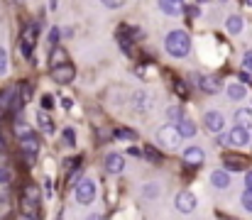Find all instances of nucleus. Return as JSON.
Here are the masks:
<instances>
[{"instance_id":"58836bf2","label":"nucleus","mask_w":252,"mask_h":220,"mask_svg":"<svg viewBox=\"0 0 252 220\" xmlns=\"http://www.w3.org/2000/svg\"><path fill=\"white\" fill-rule=\"evenodd\" d=\"M5 71H7V52L0 47V76H2Z\"/></svg>"},{"instance_id":"5701e85b","label":"nucleus","mask_w":252,"mask_h":220,"mask_svg":"<svg viewBox=\"0 0 252 220\" xmlns=\"http://www.w3.org/2000/svg\"><path fill=\"white\" fill-rule=\"evenodd\" d=\"M12 130H15V135H17L20 140H22V137H30V135H34V132H32V127H30L25 120H15Z\"/></svg>"},{"instance_id":"9d476101","label":"nucleus","mask_w":252,"mask_h":220,"mask_svg":"<svg viewBox=\"0 0 252 220\" xmlns=\"http://www.w3.org/2000/svg\"><path fill=\"white\" fill-rule=\"evenodd\" d=\"M20 147H22V152H25L27 164H34V157H37V152H39V140H37V135L22 137V140H20Z\"/></svg>"},{"instance_id":"79ce46f5","label":"nucleus","mask_w":252,"mask_h":220,"mask_svg":"<svg viewBox=\"0 0 252 220\" xmlns=\"http://www.w3.org/2000/svg\"><path fill=\"white\" fill-rule=\"evenodd\" d=\"M238 81H240V83H245V86H248V83H252V78H250V71H245V69H243V71L238 73Z\"/></svg>"},{"instance_id":"6e6552de","label":"nucleus","mask_w":252,"mask_h":220,"mask_svg":"<svg viewBox=\"0 0 252 220\" xmlns=\"http://www.w3.org/2000/svg\"><path fill=\"white\" fill-rule=\"evenodd\" d=\"M174 206L179 213H193L196 211V196L191 191H181L176 198H174Z\"/></svg>"},{"instance_id":"a878e982","label":"nucleus","mask_w":252,"mask_h":220,"mask_svg":"<svg viewBox=\"0 0 252 220\" xmlns=\"http://www.w3.org/2000/svg\"><path fill=\"white\" fill-rule=\"evenodd\" d=\"M39 127H42V132H47V135L54 132V123H52V118H49L47 113H42V110H39Z\"/></svg>"},{"instance_id":"dca6fc26","label":"nucleus","mask_w":252,"mask_h":220,"mask_svg":"<svg viewBox=\"0 0 252 220\" xmlns=\"http://www.w3.org/2000/svg\"><path fill=\"white\" fill-rule=\"evenodd\" d=\"M20 211H22V216H30V218H39V201L22 196V198H20Z\"/></svg>"},{"instance_id":"49530a36","label":"nucleus","mask_w":252,"mask_h":220,"mask_svg":"<svg viewBox=\"0 0 252 220\" xmlns=\"http://www.w3.org/2000/svg\"><path fill=\"white\" fill-rule=\"evenodd\" d=\"M130 154H135V157H142V152H140L137 147H130Z\"/></svg>"},{"instance_id":"f257e3e1","label":"nucleus","mask_w":252,"mask_h":220,"mask_svg":"<svg viewBox=\"0 0 252 220\" xmlns=\"http://www.w3.org/2000/svg\"><path fill=\"white\" fill-rule=\"evenodd\" d=\"M164 49H167L169 57H174V59L189 57V52H191V37H189V32L186 30H171L167 34V39H164Z\"/></svg>"},{"instance_id":"ea45409f","label":"nucleus","mask_w":252,"mask_h":220,"mask_svg":"<svg viewBox=\"0 0 252 220\" xmlns=\"http://www.w3.org/2000/svg\"><path fill=\"white\" fill-rule=\"evenodd\" d=\"M174 88H176V93H179L181 98H186V95H189V88H186V83H184V81H176V83H174Z\"/></svg>"},{"instance_id":"1a4fd4ad","label":"nucleus","mask_w":252,"mask_h":220,"mask_svg":"<svg viewBox=\"0 0 252 220\" xmlns=\"http://www.w3.org/2000/svg\"><path fill=\"white\" fill-rule=\"evenodd\" d=\"M52 78L57 81V83H71L74 78H76V69L66 62V64H59V66H54L52 69Z\"/></svg>"},{"instance_id":"a18cd8bd","label":"nucleus","mask_w":252,"mask_h":220,"mask_svg":"<svg viewBox=\"0 0 252 220\" xmlns=\"http://www.w3.org/2000/svg\"><path fill=\"white\" fill-rule=\"evenodd\" d=\"M62 34H64V37H71V34H74V30H71V27H64V30H62Z\"/></svg>"},{"instance_id":"6ab92c4d","label":"nucleus","mask_w":252,"mask_h":220,"mask_svg":"<svg viewBox=\"0 0 252 220\" xmlns=\"http://www.w3.org/2000/svg\"><path fill=\"white\" fill-rule=\"evenodd\" d=\"M223 164H225L228 171H243L245 169V159L243 157H233V154L223 157Z\"/></svg>"},{"instance_id":"393cba45","label":"nucleus","mask_w":252,"mask_h":220,"mask_svg":"<svg viewBox=\"0 0 252 220\" xmlns=\"http://www.w3.org/2000/svg\"><path fill=\"white\" fill-rule=\"evenodd\" d=\"M115 140L132 142V140H137V135H135V130H130V127H118V130H115Z\"/></svg>"},{"instance_id":"c756f323","label":"nucleus","mask_w":252,"mask_h":220,"mask_svg":"<svg viewBox=\"0 0 252 220\" xmlns=\"http://www.w3.org/2000/svg\"><path fill=\"white\" fill-rule=\"evenodd\" d=\"M167 118L169 120H181V118H184V110H181L179 105H169L167 108Z\"/></svg>"},{"instance_id":"39448f33","label":"nucleus","mask_w":252,"mask_h":220,"mask_svg":"<svg viewBox=\"0 0 252 220\" xmlns=\"http://www.w3.org/2000/svg\"><path fill=\"white\" fill-rule=\"evenodd\" d=\"M74 196H76V203H81V206L93 203V201H95V184H93L91 179H81V181H76Z\"/></svg>"},{"instance_id":"7c9ffc66","label":"nucleus","mask_w":252,"mask_h":220,"mask_svg":"<svg viewBox=\"0 0 252 220\" xmlns=\"http://www.w3.org/2000/svg\"><path fill=\"white\" fill-rule=\"evenodd\" d=\"M240 203H243V208H245L248 213H252V191L250 189H245V193L240 196Z\"/></svg>"},{"instance_id":"f8f14e48","label":"nucleus","mask_w":252,"mask_h":220,"mask_svg":"<svg viewBox=\"0 0 252 220\" xmlns=\"http://www.w3.org/2000/svg\"><path fill=\"white\" fill-rule=\"evenodd\" d=\"M203 159H206V152H203L201 147H186V149H184V161H186L189 166H201Z\"/></svg>"},{"instance_id":"a19ab883","label":"nucleus","mask_w":252,"mask_h":220,"mask_svg":"<svg viewBox=\"0 0 252 220\" xmlns=\"http://www.w3.org/2000/svg\"><path fill=\"white\" fill-rule=\"evenodd\" d=\"M10 181H12V174H10V169L0 166V184H10Z\"/></svg>"},{"instance_id":"f3484780","label":"nucleus","mask_w":252,"mask_h":220,"mask_svg":"<svg viewBox=\"0 0 252 220\" xmlns=\"http://www.w3.org/2000/svg\"><path fill=\"white\" fill-rule=\"evenodd\" d=\"M225 30H228V34H240V32L245 30V20H243L240 15H228Z\"/></svg>"},{"instance_id":"473e14b6","label":"nucleus","mask_w":252,"mask_h":220,"mask_svg":"<svg viewBox=\"0 0 252 220\" xmlns=\"http://www.w3.org/2000/svg\"><path fill=\"white\" fill-rule=\"evenodd\" d=\"M25 196H27V198H34V201H39V189H37L34 184H27V186H25Z\"/></svg>"},{"instance_id":"f704fd0d","label":"nucleus","mask_w":252,"mask_h":220,"mask_svg":"<svg viewBox=\"0 0 252 220\" xmlns=\"http://www.w3.org/2000/svg\"><path fill=\"white\" fill-rule=\"evenodd\" d=\"M30 95H32V86L30 83H20V98L22 100H30Z\"/></svg>"},{"instance_id":"bb28decb","label":"nucleus","mask_w":252,"mask_h":220,"mask_svg":"<svg viewBox=\"0 0 252 220\" xmlns=\"http://www.w3.org/2000/svg\"><path fill=\"white\" fill-rule=\"evenodd\" d=\"M142 154H145V157H147L152 164H159V161H162V154H159V152H157V149H155L152 145L145 147V149H142Z\"/></svg>"},{"instance_id":"cd10ccee","label":"nucleus","mask_w":252,"mask_h":220,"mask_svg":"<svg viewBox=\"0 0 252 220\" xmlns=\"http://www.w3.org/2000/svg\"><path fill=\"white\" fill-rule=\"evenodd\" d=\"M10 213H12V208H10V198H7V196H0V220L10 218Z\"/></svg>"},{"instance_id":"2f4dec72","label":"nucleus","mask_w":252,"mask_h":220,"mask_svg":"<svg viewBox=\"0 0 252 220\" xmlns=\"http://www.w3.org/2000/svg\"><path fill=\"white\" fill-rule=\"evenodd\" d=\"M62 135H64V145H66V147H74V145H76V132H74L71 127H66Z\"/></svg>"},{"instance_id":"e433bc0d","label":"nucleus","mask_w":252,"mask_h":220,"mask_svg":"<svg viewBox=\"0 0 252 220\" xmlns=\"http://www.w3.org/2000/svg\"><path fill=\"white\" fill-rule=\"evenodd\" d=\"M100 2H103V5L108 7V10H118V7H123V5H125L127 0H100Z\"/></svg>"},{"instance_id":"a211bd4d","label":"nucleus","mask_w":252,"mask_h":220,"mask_svg":"<svg viewBox=\"0 0 252 220\" xmlns=\"http://www.w3.org/2000/svg\"><path fill=\"white\" fill-rule=\"evenodd\" d=\"M235 125L240 127H252V108H238L235 110Z\"/></svg>"},{"instance_id":"7ed1b4c3","label":"nucleus","mask_w":252,"mask_h":220,"mask_svg":"<svg viewBox=\"0 0 252 220\" xmlns=\"http://www.w3.org/2000/svg\"><path fill=\"white\" fill-rule=\"evenodd\" d=\"M34 44H37V25H25L22 27V34H20V54L25 59H30Z\"/></svg>"},{"instance_id":"2eb2a0df","label":"nucleus","mask_w":252,"mask_h":220,"mask_svg":"<svg viewBox=\"0 0 252 220\" xmlns=\"http://www.w3.org/2000/svg\"><path fill=\"white\" fill-rule=\"evenodd\" d=\"M225 93H228V98L235 100V103H240L243 98H248V88H245V83H240V81L228 83V86H225Z\"/></svg>"},{"instance_id":"37998d69","label":"nucleus","mask_w":252,"mask_h":220,"mask_svg":"<svg viewBox=\"0 0 252 220\" xmlns=\"http://www.w3.org/2000/svg\"><path fill=\"white\" fill-rule=\"evenodd\" d=\"M186 15H189V17H196V15H201L198 5H191V7H186Z\"/></svg>"},{"instance_id":"c9c22d12","label":"nucleus","mask_w":252,"mask_h":220,"mask_svg":"<svg viewBox=\"0 0 252 220\" xmlns=\"http://www.w3.org/2000/svg\"><path fill=\"white\" fill-rule=\"evenodd\" d=\"M39 103H42V108H44V110H52V108H54V98H52L49 93H44V95L39 98Z\"/></svg>"},{"instance_id":"0eeeda50","label":"nucleus","mask_w":252,"mask_h":220,"mask_svg":"<svg viewBox=\"0 0 252 220\" xmlns=\"http://www.w3.org/2000/svg\"><path fill=\"white\" fill-rule=\"evenodd\" d=\"M203 125H206V130L220 135L223 127H225V115H223L220 110H208V113L203 115Z\"/></svg>"},{"instance_id":"412c9836","label":"nucleus","mask_w":252,"mask_h":220,"mask_svg":"<svg viewBox=\"0 0 252 220\" xmlns=\"http://www.w3.org/2000/svg\"><path fill=\"white\" fill-rule=\"evenodd\" d=\"M176 127H179V132H181V137H184V140L196 135V125H193V120H189V118H181Z\"/></svg>"},{"instance_id":"de8ad7c7","label":"nucleus","mask_w":252,"mask_h":220,"mask_svg":"<svg viewBox=\"0 0 252 220\" xmlns=\"http://www.w3.org/2000/svg\"><path fill=\"white\" fill-rule=\"evenodd\" d=\"M57 5H59V0H49V10H57Z\"/></svg>"},{"instance_id":"5fc2aeb1","label":"nucleus","mask_w":252,"mask_h":220,"mask_svg":"<svg viewBox=\"0 0 252 220\" xmlns=\"http://www.w3.org/2000/svg\"><path fill=\"white\" fill-rule=\"evenodd\" d=\"M250 135H252V127H250Z\"/></svg>"},{"instance_id":"9b49d317","label":"nucleus","mask_w":252,"mask_h":220,"mask_svg":"<svg viewBox=\"0 0 252 220\" xmlns=\"http://www.w3.org/2000/svg\"><path fill=\"white\" fill-rule=\"evenodd\" d=\"M157 5H159V10L164 15H171V17L186 12V2L184 0H157Z\"/></svg>"},{"instance_id":"4c0bfd02","label":"nucleus","mask_w":252,"mask_h":220,"mask_svg":"<svg viewBox=\"0 0 252 220\" xmlns=\"http://www.w3.org/2000/svg\"><path fill=\"white\" fill-rule=\"evenodd\" d=\"M243 69L252 73V49H248V52H245V57H243Z\"/></svg>"},{"instance_id":"3c124183","label":"nucleus","mask_w":252,"mask_h":220,"mask_svg":"<svg viewBox=\"0 0 252 220\" xmlns=\"http://www.w3.org/2000/svg\"><path fill=\"white\" fill-rule=\"evenodd\" d=\"M0 149H5V140H2V135H0Z\"/></svg>"},{"instance_id":"4468645a","label":"nucleus","mask_w":252,"mask_h":220,"mask_svg":"<svg viewBox=\"0 0 252 220\" xmlns=\"http://www.w3.org/2000/svg\"><path fill=\"white\" fill-rule=\"evenodd\" d=\"M211 184H213L216 189H228V186L233 184L230 171H228V169H216V171H211Z\"/></svg>"},{"instance_id":"8fccbe9b","label":"nucleus","mask_w":252,"mask_h":220,"mask_svg":"<svg viewBox=\"0 0 252 220\" xmlns=\"http://www.w3.org/2000/svg\"><path fill=\"white\" fill-rule=\"evenodd\" d=\"M20 220H39V218H30V216H20Z\"/></svg>"},{"instance_id":"c85d7f7f","label":"nucleus","mask_w":252,"mask_h":220,"mask_svg":"<svg viewBox=\"0 0 252 220\" xmlns=\"http://www.w3.org/2000/svg\"><path fill=\"white\" fill-rule=\"evenodd\" d=\"M142 196H145V198H157V196H159V186H157V184L142 186Z\"/></svg>"},{"instance_id":"6e6d98bb","label":"nucleus","mask_w":252,"mask_h":220,"mask_svg":"<svg viewBox=\"0 0 252 220\" xmlns=\"http://www.w3.org/2000/svg\"><path fill=\"white\" fill-rule=\"evenodd\" d=\"M0 118H2V113H0Z\"/></svg>"},{"instance_id":"b1692460","label":"nucleus","mask_w":252,"mask_h":220,"mask_svg":"<svg viewBox=\"0 0 252 220\" xmlns=\"http://www.w3.org/2000/svg\"><path fill=\"white\" fill-rule=\"evenodd\" d=\"M12 103H15V93L12 91H2L0 93V113H7L12 108Z\"/></svg>"},{"instance_id":"20e7f679","label":"nucleus","mask_w":252,"mask_h":220,"mask_svg":"<svg viewBox=\"0 0 252 220\" xmlns=\"http://www.w3.org/2000/svg\"><path fill=\"white\" fill-rule=\"evenodd\" d=\"M225 142L228 147H235V149H243V147L252 145V135L248 127H240V125H235V127H230L228 130V135H225Z\"/></svg>"},{"instance_id":"09e8293b","label":"nucleus","mask_w":252,"mask_h":220,"mask_svg":"<svg viewBox=\"0 0 252 220\" xmlns=\"http://www.w3.org/2000/svg\"><path fill=\"white\" fill-rule=\"evenodd\" d=\"M86 220H103V218H100V213H93V216H88Z\"/></svg>"},{"instance_id":"aec40b11","label":"nucleus","mask_w":252,"mask_h":220,"mask_svg":"<svg viewBox=\"0 0 252 220\" xmlns=\"http://www.w3.org/2000/svg\"><path fill=\"white\" fill-rule=\"evenodd\" d=\"M132 108H135V110H147V108H150V93L137 91V93L132 95Z\"/></svg>"},{"instance_id":"72a5a7b5","label":"nucleus","mask_w":252,"mask_h":220,"mask_svg":"<svg viewBox=\"0 0 252 220\" xmlns=\"http://www.w3.org/2000/svg\"><path fill=\"white\" fill-rule=\"evenodd\" d=\"M59 37H62V30H59V27H52V32H49V44L57 47V44H59Z\"/></svg>"},{"instance_id":"4be33fe9","label":"nucleus","mask_w":252,"mask_h":220,"mask_svg":"<svg viewBox=\"0 0 252 220\" xmlns=\"http://www.w3.org/2000/svg\"><path fill=\"white\" fill-rule=\"evenodd\" d=\"M66 59H69V57H66V52H64V49H59V47H54V49H52V54H49V64H52V69H54V66H59V64H66Z\"/></svg>"},{"instance_id":"423d86ee","label":"nucleus","mask_w":252,"mask_h":220,"mask_svg":"<svg viewBox=\"0 0 252 220\" xmlns=\"http://www.w3.org/2000/svg\"><path fill=\"white\" fill-rule=\"evenodd\" d=\"M193 83L198 86V91L208 93V95H216L220 91V78L216 76H208V73H201V76H193Z\"/></svg>"},{"instance_id":"603ef678","label":"nucleus","mask_w":252,"mask_h":220,"mask_svg":"<svg viewBox=\"0 0 252 220\" xmlns=\"http://www.w3.org/2000/svg\"><path fill=\"white\" fill-rule=\"evenodd\" d=\"M245 7H252V0H245Z\"/></svg>"},{"instance_id":"c03bdc74","label":"nucleus","mask_w":252,"mask_h":220,"mask_svg":"<svg viewBox=\"0 0 252 220\" xmlns=\"http://www.w3.org/2000/svg\"><path fill=\"white\" fill-rule=\"evenodd\" d=\"M245 189H250V191H252V171H248V174H245Z\"/></svg>"},{"instance_id":"f03ea898","label":"nucleus","mask_w":252,"mask_h":220,"mask_svg":"<svg viewBox=\"0 0 252 220\" xmlns=\"http://www.w3.org/2000/svg\"><path fill=\"white\" fill-rule=\"evenodd\" d=\"M181 132H179V127L176 125H162L159 130H157V142L162 147H167V149H176V147L181 145Z\"/></svg>"},{"instance_id":"864d4df0","label":"nucleus","mask_w":252,"mask_h":220,"mask_svg":"<svg viewBox=\"0 0 252 220\" xmlns=\"http://www.w3.org/2000/svg\"><path fill=\"white\" fill-rule=\"evenodd\" d=\"M220 2H228V0H220Z\"/></svg>"},{"instance_id":"ddd939ff","label":"nucleus","mask_w":252,"mask_h":220,"mask_svg":"<svg viewBox=\"0 0 252 220\" xmlns=\"http://www.w3.org/2000/svg\"><path fill=\"white\" fill-rule=\"evenodd\" d=\"M125 169V157L123 154H108L105 157V171L108 174H123Z\"/></svg>"}]
</instances>
